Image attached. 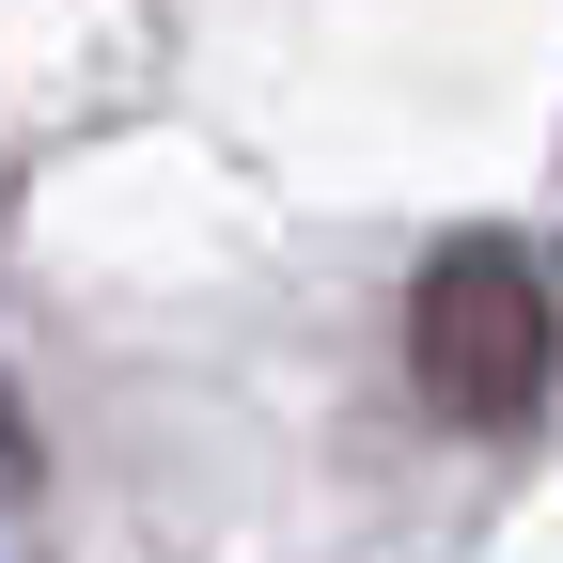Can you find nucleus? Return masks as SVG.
<instances>
[{
	"mask_svg": "<svg viewBox=\"0 0 563 563\" xmlns=\"http://www.w3.org/2000/svg\"><path fill=\"white\" fill-rule=\"evenodd\" d=\"M548 282L517 235H454L439 266H422V298H407V376L439 422H532L548 391Z\"/></svg>",
	"mask_w": 563,
	"mask_h": 563,
	"instance_id": "1",
	"label": "nucleus"
}]
</instances>
